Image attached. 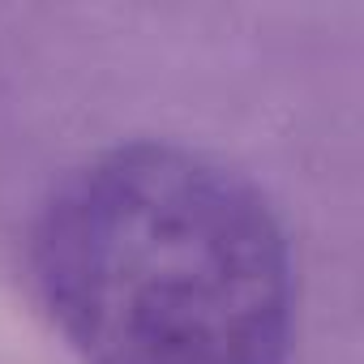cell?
I'll return each instance as SVG.
<instances>
[{
    "instance_id": "6da1fadb",
    "label": "cell",
    "mask_w": 364,
    "mask_h": 364,
    "mask_svg": "<svg viewBox=\"0 0 364 364\" xmlns=\"http://www.w3.org/2000/svg\"><path fill=\"white\" fill-rule=\"evenodd\" d=\"M31 279L86 364H287L291 240L236 163L129 137L73 163L31 228Z\"/></svg>"
}]
</instances>
